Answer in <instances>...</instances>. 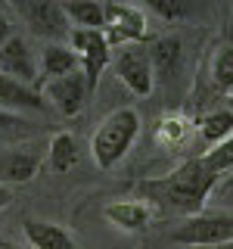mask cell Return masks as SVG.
I'll list each match as a JSON object with an SVG mask.
<instances>
[{"mask_svg": "<svg viewBox=\"0 0 233 249\" xmlns=\"http://www.w3.org/2000/svg\"><path fill=\"white\" fill-rule=\"evenodd\" d=\"M103 218L121 231H143L152 221V209L146 202H131V199H115L103 206Z\"/></svg>", "mask_w": 233, "mask_h": 249, "instance_id": "10", "label": "cell"}, {"mask_svg": "<svg viewBox=\"0 0 233 249\" xmlns=\"http://www.w3.org/2000/svg\"><path fill=\"white\" fill-rule=\"evenodd\" d=\"M202 162H205L208 168L215 171V175H224V171L233 168V134L227 140H221L217 146H212L205 156H202Z\"/></svg>", "mask_w": 233, "mask_h": 249, "instance_id": "20", "label": "cell"}, {"mask_svg": "<svg viewBox=\"0 0 233 249\" xmlns=\"http://www.w3.org/2000/svg\"><path fill=\"white\" fill-rule=\"evenodd\" d=\"M215 249H233V240H227V243H221V246H215Z\"/></svg>", "mask_w": 233, "mask_h": 249, "instance_id": "26", "label": "cell"}, {"mask_svg": "<svg viewBox=\"0 0 233 249\" xmlns=\"http://www.w3.org/2000/svg\"><path fill=\"white\" fill-rule=\"evenodd\" d=\"M0 75H6V78H16V81H22V84H28V81H34V62H31L28 56V47L22 37H10L3 47H0Z\"/></svg>", "mask_w": 233, "mask_h": 249, "instance_id": "9", "label": "cell"}, {"mask_svg": "<svg viewBox=\"0 0 233 249\" xmlns=\"http://www.w3.org/2000/svg\"><path fill=\"white\" fill-rule=\"evenodd\" d=\"M217 178L212 168L199 159H190L183 162L181 168H174L171 175L165 178H146V181L137 184V193L152 202H159V206L171 209V212L177 215H186V218H196L202 215V209H205V199L208 193L215 190Z\"/></svg>", "mask_w": 233, "mask_h": 249, "instance_id": "1", "label": "cell"}, {"mask_svg": "<svg viewBox=\"0 0 233 249\" xmlns=\"http://www.w3.org/2000/svg\"><path fill=\"white\" fill-rule=\"evenodd\" d=\"M25 240L31 243V249H78L66 228L50 221H37V218L25 221Z\"/></svg>", "mask_w": 233, "mask_h": 249, "instance_id": "11", "label": "cell"}, {"mask_svg": "<svg viewBox=\"0 0 233 249\" xmlns=\"http://www.w3.org/2000/svg\"><path fill=\"white\" fill-rule=\"evenodd\" d=\"M171 240L181 246H221L233 240V215H196L171 233Z\"/></svg>", "mask_w": 233, "mask_h": 249, "instance_id": "4", "label": "cell"}, {"mask_svg": "<svg viewBox=\"0 0 233 249\" xmlns=\"http://www.w3.org/2000/svg\"><path fill=\"white\" fill-rule=\"evenodd\" d=\"M19 10H22V16H25V22L31 25L34 35L62 37V35L72 31L59 0H19Z\"/></svg>", "mask_w": 233, "mask_h": 249, "instance_id": "6", "label": "cell"}, {"mask_svg": "<svg viewBox=\"0 0 233 249\" xmlns=\"http://www.w3.org/2000/svg\"><path fill=\"white\" fill-rule=\"evenodd\" d=\"M208 75H212L217 90H233V44H221L215 50Z\"/></svg>", "mask_w": 233, "mask_h": 249, "instance_id": "19", "label": "cell"}, {"mask_svg": "<svg viewBox=\"0 0 233 249\" xmlns=\"http://www.w3.org/2000/svg\"><path fill=\"white\" fill-rule=\"evenodd\" d=\"M22 124H28V122L19 119L16 112H6V109H0V131H6V128H22Z\"/></svg>", "mask_w": 233, "mask_h": 249, "instance_id": "23", "label": "cell"}, {"mask_svg": "<svg viewBox=\"0 0 233 249\" xmlns=\"http://www.w3.org/2000/svg\"><path fill=\"white\" fill-rule=\"evenodd\" d=\"M103 16H106L103 35H106L109 44H115V41H143L146 37V19L137 6L109 0V3H103Z\"/></svg>", "mask_w": 233, "mask_h": 249, "instance_id": "5", "label": "cell"}, {"mask_svg": "<svg viewBox=\"0 0 233 249\" xmlns=\"http://www.w3.org/2000/svg\"><path fill=\"white\" fill-rule=\"evenodd\" d=\"M199 134L208 143V150L217 146L221 140H227L233 134V112L230 109H215V112H208L199 124Z\"/></svg>", "mask_w": 233, "mask_h": 249, "instance_id": "18", "label": "cell"}, {"mask_svg": "<svg viewBox=\"0 0 233 249\" xmlns=\"http://www.w3.org/2000/svg\"><path fill=\"white\" fill-rule=\"evenodd\" d=\"M78 62L81 59L75 56V50H68V47H62V44H53L41 53V72L47 75V81H50V78L78 72Z\"/></svg>", "mask_w": 233, "mask_h": 249, "instance_id": "16", "label": "cell"}, {"mask_svg": "<svg viewBox=\"0 0 233 249\" xmlns=\"http://www.w3.org/2000/svg\"><path fill=\"white\" fill-rule=\"evenodd\" d=\"M37 175V156L25 150H13L0 156V184H25Z\"/></svg>", "mask_w": 233, "mask_h": 249, "instance_id": "13", "label": "cell"}, {"mask_svg": "<svg viewBox=\"0 0 233 249\" xmlns=\"http://www.w3.org/2000/svg\"><path fill=\"white\" fill-rule=\"evenodd\" d=\"M183 131H186V122L181 115H168V119H162V124H159V140L162 143H181Z\"/></svg>", "mask_w": 233, "mask_h": 249, "instance_id": "22", "label": "cell"}, {"mask_svg": "<svg viewBox=\"0 0 233 249\" xmlns=\"http://www.w3.org/2000/svg\"><path fill=\"white\" fill-rule=\"evenodd\" d=\"M62 13L68 22H75L78 28H90V31H103V3L100 0H62Z\"/></svg>", "mask_w": 233, "mask_h": 249, "instance_id": "14", "label": "cell"}, {"mask_svg": "<svg viewBox=\"0 0 233 249\" xmlns=\"http://www.w3.org/2000/svg\"><path fill=\"white\" fill-rule=\"evenodd\" d=\"M68 41H72L75 56L81 59V72L87 81V93L93 97L100 84V75L109 66V41L103 31H90V28H72L68 31Z\"/></svg>", "mask_w": 233, "mask_h": 249, "instance_id": "3", "label": "cell"}, {"mask_svg": "<svg viewBox=\"0 0 233 249\" xmlns=\"http://www.w3.org/2000/svg\"><path fill=\"white\" fill-rule=\"evenodd\" d=\"M140 134V112L131 106L115 109L112 115H106L103 124L97 128V134L90 140V156L103 171L115 168L118 162L128 156V150L134 146V140Z\"/></svg>", "mask_w": 233, "mask_h": 249, "instance_id": "2", "label": "cell"}, {"mask_svg": "<svg viewBox=\"0 0 233 249\" xmlns=\"http://www.w3.org/2000/svg\"><path fill=\"white\" fill-rule=\"evenodd\" d=\"M0 103L22 106V109H34V112H41V109L47 106L44 100L28 88V84L16 81V78H6V75H0Z\"/></svg>", "mask_w": 233, "mask_h": 249, "instance_id": "15", "label": "cell"}, {"mask_svg": "<svg viewBox=\"0 0 233 249\" xmlns=\"http://www.w3.org/2000/svg\"><path fill=\"white\" fill-rule=\"evenodd\" d=\"M75 162H78V140L68 131H59L50 140V168L56 175H66L68 168H75Z\"/></svg>", "mask_w": 233, "mask_h": 249, "instance_id": "17", "label": "cell"}, {"mask_svg": "<svg viewBox=\"0 0 233 249\" xmlns=\"http://www.w3.org/2000/svg\"><path fill=\"white\" fill-rule=\"evenodd\" d=\"M47 97H50V103L62 115H78L84 109V103L90 100L84 72H68V75H59V78H50L47 81Z\"/></svg>", "mask_w": 233, "mask_h": 249, "instance_id": "7", "label": "cell"}, {"mask_svg": "<svg viewBox=\"0 0 233 249\" xmlns=\"http://www.w3.org/2000/svg\"><path fill=\"white\" fill-rule=\"evenodd\" d=\"M10 202H13V190L6 184H0V209H6Z\"/></svg>", "mask_w": 233, "mask_h": 249, "instance_id": "25", "label": "cell"}, {"mask_svg": "<svg viewBox=\"0 0 233 249\" xmlns=\"http://www.w3.org/2000/svg\"><path fill=\"white\" fill-rule=\"evenodd\" d=\"M115 72H118L121 84L128 88L131 93L137 97H150L152 88H155V75H152V66H150V56L137 47L124 50L118 59H115Z\"/></svg>", "mask_w": 233, "mask_h": 249, "instance_id": "8", "label": "cell"}, {"mask_svg": "<svg viewBox=\"0 0 233 249\" xmlns=\"http://www.w3.org/2000/svg\"><path fill=\"white\" fill-rule=\"evenodd\" d=\"M181 56H183V44H181V37H174V35H165V37H159L152 47H150V66H152V75H159V78H168L181 69Z\"/></svg>", "mask_w": 233, "mask_h": 249, "instance_id": "12", "label": "cell"}, {"mask_svg": "<svg viewBox=\"0 0 233 249\" xmlns=\"http://www.w3.org/2000/svg\"><path fill=\"white\" fill-rule=\"evenodd\" d=\"M143 3L150 6L155 16H162V19H168V22L183 19V16L190 13V0H143Z\"/></svg>", "mask_w": 233, "mask_h": 249, "instance_id": "21", "label": "cell"}, {"mask_svg": "<svg viewBox=\"0 0 233 249\" xmlns=\"http://www.w3.org/2000/svg\"><path fill=\"white\" fill-rule=\"evenodd\" d=\"M10 37H13V25H10V19H6V16L0 13V47L10 41Z\"/></svg>", "mask_w": 233, "mask_h": 249, "instance_id": "24", "label": "cell"}]
</instances>
